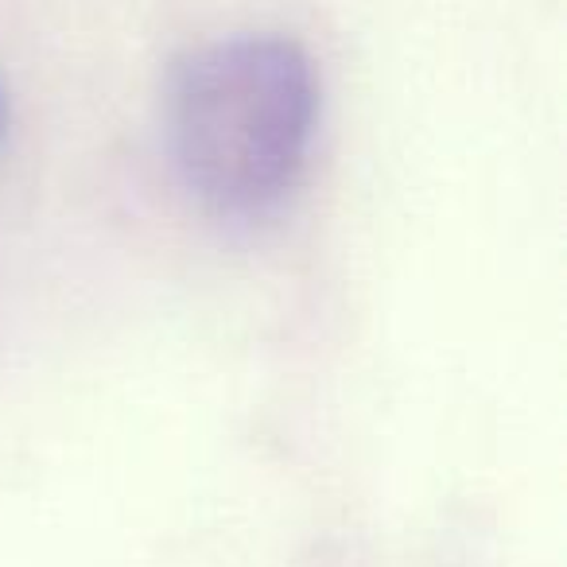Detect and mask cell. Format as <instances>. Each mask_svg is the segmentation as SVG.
Masks as SVG:
<instances>
[{"instance_id":"1","label":"cell","mask_w":567,"mask_h":567,"mask_svg":"<svg viewBox=\"0 0 567 567\" xmlns=\"http://www.w3.org/2000/svg\"><path fill=\"white\" fill-rule=\"evenodd\" d=\"M316 121V66L280 35L214 40L167 74V152L183 187L218 218H265L292 195Z\"/></svg>"}]
</instances>
